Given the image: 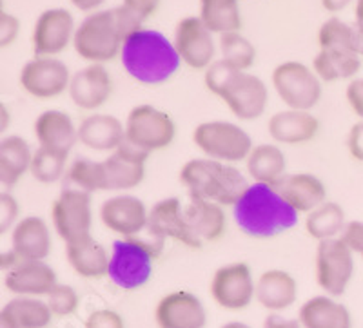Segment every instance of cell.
Here are the masks:
<instances>
[{
	"instance_id": "6da1fadb",
	"label": "cell",
	"mask_w": 363,
	"mask_h": 328,
	"mask_svg": "<svg viewBox=\"0 0 363 328\" xmlns=\"http://www.w3.org/2000/svg\"><path fill=\"white\" fill-rule=\"evenodd\" d=\"M138 29L142 18L125 6L91 13L74 31V51L91 64H104L118 57L124 42Z\"/></svg>"
},
{
	"instance_id": "7a4b0ae2",
	"label": "cell",
	"mask_w": 363,
	"mask_h": 328,
	"mask_svg": "<svg viewBox=\"0 0 363 328\" xmlns=\"http://www.w3.org/2000/svg\"><path fill=\"white\" fill-rule=\"evenodd\" d=\"M235 223L252 239H272L296 227L300 214L272 185L252 183L233 207Z\"/></svg>"
},
{
	"instance_id": "3957f363",
	"label": "cell",
	"mask_w": 363,
	"mask_h": 328,
	"mask_svg": "<svg viewBox=\"0 0 363 328\" xmlns=\"http://www.w3.org/2000/svg\"><path fill=\"white\" fill-rule=\"evenodd\" d=\"M122 66L129 77L145 86L167 82L180 67L173 42L153 29H138L122 45Z\"/></svg>"
},
{
	"instance_id": "277c9868",
	"label": "cell",
	"mask_w": 363,
	"mask_h": 328,
	"mask_svg": "<svg viewBox=\"0 0 363 328\" xmlns=\"http://www.w3.org/2000/svg\"><path fill=\"white\" fill-rule=\"evenodd\" d=\"M180 183L193 196L215 201L222 207H235L251 185L235 165L211 158H193L184 164Z\"/></svg>"
},
{
	"instance_id": "5b68a950",
	"label": "cell",
	"mask_w": 363,
	"mask_h": 328,
	"mask_svg": "<svg viewBox=\"0 0 363 328\" xmlns=\"http://www.w3.org/2000/svg\"><path fill=\"white\" fill-rule=\"evenodd\" d=\"M147 230V229H145ZM164 249V239L147 230V238H122L113 243L109 279L124 290L144 287L153 276L155 259Z\"/></svg>"
},
{
	"instance_id": "8992f818",
	"label": "cell",
	"mask_w": 363,
	"mask_h": 328,
	"mask_svg": "<svg viewBox=\"0 0 363 328\" xmlns=\"http://www.w3.org/2000/svg\"><path fill=\"white\" fill-rule=\"evenodd\" d=\"M193 142L211 160L223 164L245 162L252 151V140L238 123L225 120H209L199 123L193 131Z\"/></svg>"
},
{
	"instance_id": "52a82bcc",
	"label": "cell",
	"mask_w": 363,
	"mask_h": 328,
	"mask_svg": "<svg viewBox=\"0 0 363 328\" xmlns=\"http://www.w3.org/2000/svg\"><path fill=\"white\" fill-rule=\"evenodd\" d=\"M124 125L125 142L149 154L167 149L177 136V125L171 115L149 103L133 107Z\"/></svg>"
},
{
	"instance_id": "ba28073f",
	"label": "cell",
	"mask_w": 363,
	"mask_h": 328,
	"mask_svg": "<svg viewBox=\"0 0 363 328\" xmlns=\"http://www.w3.org/2000/svg\"><path fill=\"white\" fill-rule=\"evenodd\" d=\"M272 87L287 109L311 111L322 98V80L301 62H284L272 71Z\"/></svg>"
},
{
	"instance_id": "9c48e42d",
	"label": "cell",
	"mask_w": 363,
	"mask_h": 328,
	"mask_svg": "<svg viewBox=\"0 0 363 328\" xmlns=\"http://www.w3.org/2000/svg\"><path fill=\"white\" fill-rule=\"evenodd\" d=\"M314 274L318 287L330 298L345 294L354 274V252L342 238L325 239L316 247Z\"/></svg>"
},
{
	"instance_id": "30bf717a",
	"label": "cell",
	"mask_w": 363,
	"mask_h": 328,
	"mask_svg": "<svg viewBox=\"0 0 363 328\" xmlns=\"http://www.w3.org/2000/svg\"><path fill=\"white\" fill-rule=\"evenodd\" d=\"M51 223L66 245L91 236V194L80 189H64L51 203Z\"/></svg>"
},
{
	"instance_id": "8fae6325",
	"label": "cell",
	"mask_w": 363,
	"mask_h": 328,
	"mask_svg": "<svg viewBox=\"0 0 363 328\" xmlns=\"http://www.w3.org/2000/svg\"><path fill=\"white\" fill-rule=\"evenodd\" d=\"M209 292L213 301L223 310H244L252 303L256 294L251 267L244 261H236L216 268L211 279Z\"/></svg>"
},
{
	"instance_id": "7c38bea8",
	"label": "cell",
	"mask_w": 363,
	"mask_h": 328,
	"mask_svg": "<svg viewBox=\"0 0 363 328\" xmlns=\"http://www.w3.org/2000/svg\"><path fill=\"white\" fill-rule=\"evenodd\" d=\"M218 98L225 102L229 111L238 120L252 122L265 113L269 91L264 80L247 71H236L223 87Z\"/></svg>"
},
{
	"instance_id": "4fadbf2b",
	"label": "cell",
	"mask_w": 363,
	"mask_h": 328,
	"mask_svg": "<svg viewBox=\"0 0 363 328\" xmlns=\"http://www.w3.org/2000/svg\"><path fill=\"white\" fill-rule=\"evenodd\" d=\"M71 74L64 62L53 57H37L21 71V86L38 100L57 98L69 89Z\"/></svg>"
},
{
	"instance_id": "5bb4252c",
	"label": "cell",
	"mask_w": 363,
	"mask_h": 328,
	"mask_svg": "<svg viewBox=\"0 0 363 328\" xmlns=\"http://www.w3.org/2000/svg\"><path fill=\"white\" fill-rule=\"evenodd\" d=\"M174 47L180 60L191 69H203L213 64L216 47L207 26L200 17L182 18L174 31Z\"/></svg>"
},
{
	"instance_id": "9a60e30c",
	"label": "cell",
	"mask_w": 363,
	"mask_h": 328,
	"mask_svg": "<svg viewBox=\"0 0 363 328\" xmlns=\"http://www.w3.org/2000/svg\"><path fill=\"white\" fill-rule=\"evenodd\" d=\"M100 222L106 229L122 238H135L147 227L149 210L140 198L133 194H116L100 207Z\"/></svg>"
},
{
	"instance_id": "2e32d148",
	"label": "cell",
	"mask_w": 363,
	"mask_h": 328,
	"mask_svg": "<svg viewBox=\"0 0 363 328\" xmlns=\"http://www.w3.org/2000/svg\"><path fill=\"white\" fill-rule=\"evenodd\" d=\"M74 21L67 9H45L33 29V50L37 57L62 53L74 37Z\"/></svg>"
},
{
	"instance_id": "e0dca14e",
	"label": "cell",
	"mask_w": 363,
	"mask_h": 328,
	"mask_svg": "<svg viewBox=\"0 0 363 328\" xmlns=\"http://www.w3.org/2000/svg\"><path fill=\"white\" fill-rule=\"evenodd\" d=\"M184 216L196 249H202L206 243L218 242L227 229L223 207L193 194H189L187 201H184Z\"/></svg>"
},
{
	"instance_id": "ac0fdd59",
	"label": "cell",
	"mask_w": 363,
	"mask_h": 328,
	"mask_svg": "<svg viewBox=\"0 0 363 328\" xmlns=\"http://www.w3.org/2000/svg\"><path fill=\"white\" fill-rule=\"evenodd\" d=\"M158 328H203L207 312L202 301L187 290L165 294L155 308Z\"/></svg>"
},
{
	"instance_id": "d6986e66",
	"label": "cell",
	"mask_w": 363,
	"mask_h": 328,
	"mask_svg": "<svg viewBox=\"0 0 363 328\" xmlns=\"http://www.w3.org/2000/svg\"><path fill=\"white\" fill-rule=\"evenodd\" d=\"M71 102L82 111H96L113 95V78L102 64H89L71 77Z\"/></svg>"
},
{
	"instance_id": "ffe728a7",
	"label": "cell",
	"mask_w": 363,
	"mask_h": 328,
	"mask_svg": "<svg viewBox=\"0 0 363 328\" xmlns=\"http://www.w3.org/2000/svg\"><path fill=\"white\" fill-rule=\"evenodd\" d=\"M149 152L124 142L104 160L109 191H131L144 181Z\"/></svg>"
},
{
	"instance_id": "44dd1931",
	"label": "cell",
	"mask_w": 363,
	"mask_h": 328,
	"mask_svg": "<svg viewBox=\"0 0 363 328\" xmlns=\"http://www.w3.org/2000/svg\"><path fill=\"white\" fill-rule=\"evenodd\" d=\"M145 229L164 242L173 239L189 249H196V243L187 229L186 216H184V201L180 198H165V200L155 203L153 209L149 210V222Z\"/></svg>"
},
{
	"instance_id": "7402d4cb",
	"label": "cell",
	"mask_w": 363,
	"mask_h": 328,
	"mask_svg": "<svg viewBox=\"0 0 363 328\" xmlns=\"http://www.w3.org/2000/svg\"><path fill=\"white\" fill-rule=\"evenodd\" d=\"M57 285V272L45 261H21L4 274V287L15 295L40 298Z\"/></svg>"
},
{
	"instance_id": "603a6c76",
	"label": "cell",
	"mask_w": 363,
	"mask_h": 328,
	"mask_svg": "<svg viewBox=\"0 0 363 328\" xmlns=\"http://www.w3.org/2000/svg\"><path fill=\"white\" fill-rule=\"evenodd\" d=\"M51 249V230L40 216L22 217L11 230V251L24 261H44Z\"/></svg>"
},
{
	"instance_id": "cb8c5ba5",
	"label": "cell",
	"mask_w": 363,
	"mask_h": 328,
	"mask_svg": "<svg viewBox=\"0 0 363 328\" xmlns=\"http://www.w3.org/2000/svg\"><path fill=\"white\" fill-rule=\"evenodd\" d=\"M272 187L298 214H309L327 201L325 183L311 173L285 174Z\"/></svg>"
},
{
	"instance_id": "d4e9b609",
	"label": "cell",
	"mask_w": 363,
	"mask_h": 328,
	"mask_svg": "<svg viewBox=\"0 0 363 328\" xmlns=\"http://www.w3.org/2000/svg\"><path fill=\"white\" fill-rule=\"evenodd\" d=\"M33 131L38 147L50 149L60 154L69 156L71 149L79 142V128L74 125L67 113L57 109H50L38 115Z\"/></svg>"
},
{
	"instance_id": "484cf974",
	"label": "cell",
	"mask_w": 363,
	"mask_h": 328,
	"mask_svg": "<svg viewBox=\"0 0 363 328\" xmlns=\"http://www.w3.org/2000/svg\"><path fill=\"white\" fill-rule=\"evenodd\" d=\"M267 131L271 138L284 145L307 144L320 132V120L311 111L285 109L269 118Z\"/></svg>"
},
{
	"instance_id": "4316f807",
	"label": "cell",
	"mask_w": 363,
	"mask_h": 328,
	"mask_svg": "<svg viewBox=\"0 0 363 328\" xmlns=\"http://www.w3.org/2000/svg\"><path fill=\"white\" fill-rule=\"evenodd\" d=\"M79 142L96 152H113L125 142V125L116 116L93 113L79 125Z\"/></svg>"
},
{
	"instance_id": "83f0119b",
	"label": "cell",
	"mask_w": 363,
	"mask_h": 328,
	"mask_svg": "<svg viewBox=\"0 0 363 328\" xmlns=\"http://www.w3.org/2000/svg\"><path fill=\"white\" fill-rule=\"evenodd\" d=\"M66 256L71 268L80 278L100 279L109 276L111 256L108 254L106 247L96 242L93 236H86L82 239L67 243Z\"/></svg>"
},
{
	"instance_id": "f1b7e54d",
	"label": "cell",
	"mask_w": 363,
	"mask_h": 328,
	"mask_svg": "<svg viewBox=\"0 0 363 328\" xmlns=\"http://www.w3.org/2000/svg\"><path fill=\"white\" fill-rule=\"evenodd\" d=\"M298 285L289 272L281 268L265 271L256 279V301L271 312L287 310L296 301Z\"/></svg>"
},
{
	"instance_id": "f546056e",
	"label": "cell",
	"mask_w": 363,
	"mask_h": 328,
	"mask_svg": "<svg viewBox=\"0 0 363 328\" xmlns=\"http://www.w3.org/2000/svg\"><path fill=\"white\" fill-rule=\"evenodd\" d=\"M301 328H352L351 312L330 295H316L301 305L298 314Z\"/></svg>"
},
{
	"instance_id": "4dcf8cb0",
	"label": "cell",
	"mask_w": 363,
	"mask_h": 328,
	"mask_svg": "<svg viewBox=\"0 0 363 328\" xmlns=\"http://www.w3.org/2000/svg\"><path fill=\"white\" fill-rule=\"evenodd\" d=\"M53 314L38 298L17 295L0 310V328H48Z\"/></svg>"
},
{
	"instance_id": "1f68e13d",
	"label": "cell",
	"mask_w": 363,
	"mask_h": 328,
	"mask_svg": "<svg viewBox=\"0 0 363 328\" xmlns=\"http://www.w3.org/2000/svg\"><path fill=\"white\" fill-rule=\"evenodd\" d=\"M31 145L22 136H4L0 142V183L6 189H11L24 178L33 162Z\"/></svg>"
},
{
	"instance_id": "d6a6232c",
	"label": "cell",
	"mask_w": 363,
	"mask_h": 328,
	"mask_svg": "<svg viewBox=\"0 0 363 328\" xmlns=\"http://www.w3.org/2000/svg\"><path fill=\"white\" fill-rule=\"evenodd\" d=\"M245 167L256 183L277 185L285 176L287 158L278 145L260 144L252 147L245 160Z\"/></svg>"
},
{
	"instance_id": "836d02e7",
	"label": "cell",
	"mask_w": 363,
	"mask_h": 328,
	"mask_svg": "<svg viewBox=\"0 0 363 328\" xmlns=\"http://www.w3.org/2000/svg\"><path fill=\"white\" fill-rule=\"evenodd\" d=\"M359 58L354 50H320L313 60V71L322 82L352 80L362 67Z\"/></svg>"
},
{
	"instance_id": "e575fe53",
	"label": "cell",
	"mask_w": 363,
	"mask_h": 328,
	"mask_svg": "<svg viewBox=\"0 0 363 328\" xmlns=\"http://www.w3.org/2000/svg\"><path fill=\"white\" fill-rule=\"evenodd\" d=\"M345 225L347 217L343 207L336 201L329 200L311 210L306 217V232L318 243L340 238Z\"/></svg>"
},
{
	"instance_id": "d590c367",
	"label": "cell",
	"mask_w": 363,
	"mask_h": 328,
	"mask_svg": "<svg viewBox=\"0 0 363 328\" xmlns=\"http://www.w3.org/2000/svg\"><path fill=\"white\" fill-rule=\"evenodd\" d=\"M200 18L211 33H235L242 28L238 0H202Z\"/></svg>"
},
{
	"instance_id": "8d00e7d4",
	"label": "cell",
	"mask_w": 363,
	"mask_h": 328,
	"mask_svg": "<svg viewBox=\"0 0 363 328\" xmlns=\"http://www.w3.org/2000/svg\"><path fill=\"white\" fill-rule=\"evenodd\" d=\"M67 178L71 183L86 193H99V191H109L108 173L104 162H93L87 158H79L71 164L67 171Z\"/></svg>"
},
{
	"instance_id": "74e56055",
	"label": "cell",
	"mask_w": 363,
	"mask_h": 328,
	"mask_svg": "<svg viewBox=\"0 0 363 328\" xmlns=\"http://www.w3.org/2000/svg\"><path fill=\"white\" fill-rule=\"evenodd\" d=\"M220 51H222V60L238 71H247L256 60L255 45L238 31L220 35Z\"/></svg>"
},
{
	"instance_id": "f35d334b",
	"label": "cell",
	"mask_w": 363,
	"mask_h": 328,
	"mask_svg": "<svg viewBox=\"0 0 363 328\" xmlns=\"http://www.w3.org/2000/svg\"><path fill=\"white\" fill-rule=\"evenodd\" d=\"M66 162L67 154H60V152L50 151V149L38 147L33 154V162H31L29 173H31V176L38 183H55V181H58L64 176Z\"/></svg>"
},
{
	"instance_id": "ab89813d",
	"label": "cell",
	"mask_w": 363,
	"mask_h": 328,
	"mask_svg": "<svg viewBox=\"0 0 363 328\" xmlns=\"http://www.w3.org/2000/svg\"><path fill=\"white\" fill-rule=\"evenodd\" d=\"M318 44L320 50H356L354 28L345 24L340 18L333 17L323 22L318 31Z\"/></svg>"
},
{
	"instance_id": "60d3db41",
	"label": "cell",
	"mask_w": 363,
	"mask_h": 328,
	"mask_svg": "<svg viewBox=\"0 0 363 328\" xmlns=\"http://www.w3.org/2000/svg\"><path fill=\"white\" fill-rule=\"evenodd\" d=\"M48 298V307H50L53 317H66L71 316L79 308V294L69 285H60L58 283L50 294L45 295Z\"/></svg>"
},
{
	"instance_id": "b9f144b4",
	"label": "cell",
	"mask_w": 363,
	"mask_h": 328,
	"mask_svg": "<svg viewBox=\"0 0 363 328\" xmlns=\"http://www.w3.org/2000/svg\"><path fill=\"white\" fill-rule=\"evenodd\" d=\"M236 71L238 69L229 66L225 60L213 62L206 69V73H203V84H206L207 91L213 93L215 96H220L222 89L227 86V82L231 80Z\"/></svg>"
},
{
	"instance_id": "7bdbcfd3",
	"label": "cell",
	"mask_w": 363,
	"mask_h": 328,
	"mask_svg": "<svg viewBox=\"0 0 363 328\" xmlns=\"http://www.w3.org/2000/svg\"><path fill=\"white\" fill-rule=\"evenodd\" d=\"M18 223V201L11 193L0 194V234L6 236Z\"/></svg>"
},
{
	"instance_id": "ee69618b",
	"label": "cell",
	"mask_w": 363,
	"mask_h": 328,
	"mask_svg": "<svg viewBox=\"0 0 363 328\" xmlns=\"http://www.w3.org/2000/svg\"><path fill=\"white\" fill-rule=\"evenodd\" d=\"M84 328H125L124 317L111 308H99L86 317Z\"/></svg>"
},
{
	"instance_id": "f6af8a7d",
	"label": "cell",
	"mask_w": 363,
	"mask_h": 328,
	"mask_svg": "<svg viewBox=\"0 0 363 328\" xmlns=\"http://www.w3.org/2000/svg\"><path fill=\"white\" fill-rule=\"evenodd\" d=\"M340 238L354 254L363 259V222H347Z\"/></svg>"
},
{
	"instance_id": "bcb514c9",
	"label": "cell",
	"mask_w": 363,
	"mask_h": 328,
	"mask_svg": "<svg viewBox=\"0 0 363 328\" xmlns=\"http://www.w3.org/2000/svg\"><path fill=\"white\" fill-rule=\"evenodd\" d=\"M18 29H21V22L17 17H13L6 11L0 13V45L2 47H9L17 40Z\"/></svg>"
},
{
	"instance_id": "7dc6e473",
	"label": "cell",
	"mask_w": 363,
	"mask_h": 328,
	"mask_svg": "<svg viewBox=\"0 0 363 328\" xmlns=\"http://www.w3.org/2000/svg\"><path fill=\"white\" fill-rule=\"evenodd\" d=\"M345 98L351 111L363 120V78H352L345 89Z\"/></svg>"
},
{
	"instance_id": "c3c4849f",
	"label": "cell",
	"mask_w": 363,
	"mask_h": 328,
	"mask_svg": "<svg viewBox=\"0 0 363 328\" xmlns=\"http://www.w3.org/2000/svg\"><path fill=\"white\" fill-rule=\"evenodd\" d=\"M347 151L352 160L363 164V120L356 122L347 135Z\"/></svg>"
},
{
	"instance_id": "681fc988",
	"label": "cell",
	"mask_w": 363,
	"mask_h": 328,
	"mask_svg": "<svg viewBox=\"0 0 363 328\" xmlns=\"http://www.w3.org/2000/svg\"><path fill=\"white\" fill-rule=\"evenodd\" d=\"M162 0H124V6L128 9H131L136 17H140L142 21L149 18L151 15H155L160 6Z\"/></svg>"
},
{
	"instance_id": "f907efd6",
	"label": "cell",
	"mask_w": 363,
	"mask_h": 328,
	"mask_svg": "<svg viewBox=\"0 0 363 328\" xmlns=\"http://www.w3.org/2000/svg\"><path fill=\"white\" fill-rule=\"evenodd\" d=\"M356 24L354 28V37H356V50H358L359 57H363V0H356V9H354Z\"/></svg>"
},
{
	"instance_id": "816d5d0a",
	"label": "cell",
	"mask_w": 363,
	"mask_h": 328,
	"mask_svg": "<svg viewBox=\"0 0 363 328\" xmlns=\"http://www.w3.org/2000/svg\"><path fill=\"white\" fill-rule=\"evenodd\" d=\"M264 328H301V324L296 319H284L280 316H269L265 319Z\"/></svg>"
},
{
	"instance_id": "f5cc1de1",
	"label": "cell",
	"mask_w": 363,
	"mask_h": 328,
	"mask_svg": "<svg viewBox=\"0 0 363 328\" xmlns=\"http://www.w3.org/2000/svg\"><path fill=\"white\" fill-rule=\"evenodd\" d=\"M351 2L352 0H322V6L325 11L338 13V11H343V9L351 4Z\"/></svg>"
},
{
	"instance_id": "db71d44e",
	"label": "cell",
	"mask_w": 363,
	"mask_h": 328,
	"mask_svg": "<svg viewBox=\"0 0 363 328\" xmlns=\"http://www.w3.org/2000/svg\"><path fill=\"white\" fill-rule=\"evenodd\" d=\"M73 2V6L77 9H80V11H93V9H96L99 6L104 4V0H71Z\"/></svg>"
},
{
	"instance_id": "11a10c76",
	"label": "cell",
	"mask_w": 363,
	"mask_h": 328,
	"mask_svg": "<svg viewBox=\"0 0 363 328\" xmlns=\"http://www.w3.org/2000/svg\"><path fill=\"white\" fill-rule=\"evenodd\" d=\"M220 328H251V327L245 323H240V321H231V323H225L223 327H220Z\"/></svg>"
},
{
	"instance_id": "9f6ffc18",
	"label": "cell",
	"mask_w": 363,
	"mask_h": 328,
	"mask_svg": "<svg viewBox=\"0 0 363 328\" xmlns=\"http://www.w3.org/2000/svg\"><path fill=\"white\" fill-rule=\"evenodd\" d=\"M9 125V116L8 120H6V106H2V132L6 131V128Z\"/></svg>"
}]
</instances>
